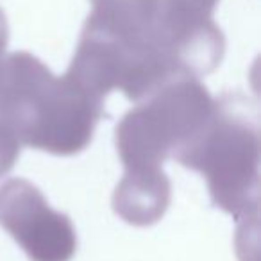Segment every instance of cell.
<instances>
[{
    "label": "cell",
    "instance_id": "cell-1",
    "mask_svg": "<svg viewBox=\"0 0 261 261\" xmlns=\"http://www.w3.org/2000/svg\"><path fill=\"white\" fill-rule=\"evenodd\" d=\"M0 116L20 143L54 156H73L90 145L104 116V100L91 97L68 75L56 77L27 52L4 56Z\"/></svg>",
    "mask_w": 261,
    "mask_h": 261
},
{
    "label": "cell",
    "instance_id": "cell-2",
    "mask_svg": "<svg viewBox=\"0 0 261 261\" xmlns=\"http://www.w3.org/2000/svg\"><path fill=\"white\" fill-rule=\"evenodd\" d=\"M259 125L240 97L217 100L204 133L177 161L206 177L213 202L236 218L256 215L259 199Z\"/></svg>",
    "mask_w": 261,
    "mask_h": 261
},
{
    "label": "cell",
    "instance_id": "cell-3",
    "mask_svg": "<svg viewBox=\"0 0 261 261\" xmlns=\"http://www.w3.org/2000/svg\"><path fill=\"white\" fill-rule=\"evenodd\" d=\"M217 100L195 77H179L140 100L116 125L125 172L156 170L181 156L213 118Z\"/></svg>",
    "mask_w": 261,
    "mask_h": 261
},
{
    "label": "cell",
    "instance_id": "cell-4",
    "mask_svg": "<svg viewBox=\"0 0 261 261\" xmlns=\"http://www.w3.org/2000/svg\"><path fill=\"white\" fill-rule=\"evenodd\" d=\"M0 225L31 261H70L77 250L72 220L52 210L27 179H9L0 186Z\"/></svg>",
    "mask_w": 261,
    "mask_h": 261
},
{
    "label": "cell",
    "instance_id": "cell-5",
    "mask_svg": "<svg viewBox=\"0 0 261 261\" xmlns=\"http://www.w3.org/2000/svg\"><path fill=\"white\" fill-rule=\"evenodd\" d=\"M170 199L172 186L161 168L125 172L113 193V210L127 224L147 227L163 218Z\"/></svg>",
    "mask_w": 261,
    "mask_h": 261
},
{
    "label": "cell",
    "instance_id": "cell-6",
    "mask_svg": "<svg viewBox=\"0 0 261 261\" xmlns=\"http://www.w3.org/2000/svg\"><path fill=\"white\" fill-rule=\"evenodd\" d=\"M20 150H22V143L18 136L15 135L11 125L0 116V179L15 168L20 158Z\"/></svg>",
    "mask_w": 261,
    "mask_h": 261
},
{
    "label": "cell",
    "instance_id": "cell-7",
    "mask_svg": "<svg viewBox=\"0 0 261 261\" xmlns=\"http://www.w3.org/2000/svg\"><path fill=\"white\" fill-rule=\"evenodd\" d=\"M6 45H8V22L4 13L0 11V52L6 50Z\"/></svg>",
    "mask_w": 261,
    "mask_h": 261
},
{
    "label": "cell",
    "instance_id": "cell-8",
    "mask_svg": "<svg viewBox=\"0 0 261 261\" xmlns=\"http://www.w3.org/2000/svg\"><path fill=\"white\" fill-rule=\"evenodd\" d=\"M2 63H4V52H0V73H2Z\"/></svg>",
    "mask_w": 261,
    "mask_h": 261
}]
</instances>
